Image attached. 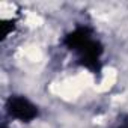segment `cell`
<instances>
[{"instance_id":"cell-1","label":"cell","mask_w":128,"mask_h":128,"mask_svg":"<svg viewBox=\"0 0 128 128\" xmlns=\"http://www.w3.org/2000/svg\"><path fill=\"white\" fill-rule=\"evenodd\" d=\"M63 44L68 50L77 54V60L82 66L88 68L94 74H98L101 71V56L104 53V47L96 38H94L90 27H76L65 36Z\"/></svg>"},{"instance_id":"cell-2","label":"cell","mask_w":128,"mask_h":128,"mask_svg":"<svg viewBox=\"0 0 128 128\" xmlns=\"http://www.w3.org/2000/svg\"><path fill=\"white\" fill-rule=\"evenodd\" d=\"M6 110L12 118L18 119L21 122H30L39 113L38 107L30 100H27L26 96H21V95H11L6 101Z\"/></svg>"},{"instance_id":"cell-3","label":"cell","mask_w":128,"mask_h":128,"mask_svg":"<svg viewBox=\"0 0 128 128\" xmlns=\"http://www.w3.org/2000/svg\"><path fill=\"white\" fill-rule=\"evenodd\" d=\"M118 128H128V124H124V125H120V126H118Z\"/></svg>"},{"instance_id":"cell-4","label":"cell","mask_w":128,"mask_h":128,"mask_svg":"<svg viewBox=\"0 0 128 128\" xmlns=\"http://www.w3.org/2000/svg\"><path fill=\"white\" fill-rule=\"evenodd\" d=\"M2 128H8V126H6V125H2Z\"/></svg>"}]
</instances>
